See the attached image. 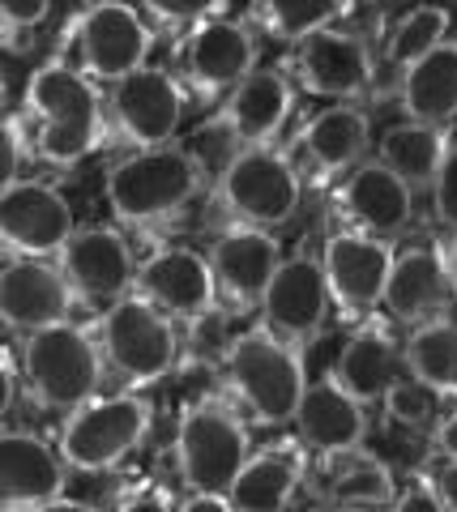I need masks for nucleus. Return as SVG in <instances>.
I'll use <instances>...</instances> for the list:
<instances>
[{
  "instance_id": "23",
  "label": "nucleus",
  "mask_w": 457,
  "mask_h": 512,
  "mask_svg": "<svg viewBox=\"0 0 457 512\" xmlns=\"http://www.w3.org/2000/svg\"><path fill=\"white\" fill-rule=\"evenodd\" d=\"M295 436H299V444L312 448V453H321V457L355 453L368 436L364 402L346 393L334 376L308 384L304 402H299V414H295Z\"/></svg>"
},
{
  "instance_id": "46",
  "label": "nucleus",
  "mask_w": 457,
  "mask_h": 512,
  "mask_svg": "<svg viewBox=\"0 0 457 512\" xmlns=\"http://www.w3.org/2000/svg\"><path fill=\"white\" fill-rule=\"evenodd\" d=\"M368 5H385V0H368Z\"/></svg>"
},
{
  "instance_id": "1",
  "label": "nucleus",
  "mask_w": 457,
  "mask_h": 512,
  "mask_svg": "<svg viewBox=\"0 0 457 512\" xmlns=\"http://www.w3.org/2000/svg\"><path fill=\"white\" fill-rule=\"evenodd\" d=\"M26 111L39 120L35 154L52 167H77L103 141V94L82 69L65 60H52L30 73L26 82Z\"/></svg>"
},
{
  "instance_id": "27",
  "label": "nucleus",
  "mask_w": 457,
  "mask_h": 512,
  "mask_svg": "<svg viewBox=\"0 0 457 512\" xmlns=\"http://www.w3.org/2000/svg\"><path fill=\"white\" fill-rule=\"evenodd\" d=\"M368 141H372L368 116L351 103H334V107L317 111L304 128L308 163L317 167L321 180H334V175H342V171H355L368 154Z\"/></svg>"
},
{
  "instance_id": "7",
  "label": "nucleus",
  "mask_w": 457,
  "mask_h": 512,
  "mask_svg": "<svg viewBox=\"0 0 457 512\" xmlns=\"http://www.w3.org/2000/svg\"><path fill=\"white\" fill-rule=\"evenodd\" d=\"M94 333H99L107 355V376H116L124 389L163 380L180 359L176 316L154 308L146 295H129L116 308H107Z\"/></svg>"
},
{
  "instance_id": "17",
  "label": "nucleus",
  "mask_w": 457,
  "mask_h": 512,
  "mask_svg": "<svg viewBox=\"0 0 457 512\" xmlns=\"http://www.w3.org/2000/svg\"><path fill=\"white\" fill-rule=\"evenodd\" d=\"M210 265L218 278V295L231 312H252L265 303V291L282 265L278 239L274 231L261 227H244V222H231L227 231L214 235L210 244Z\"/></svg>"
},
{
  "instance_id": "33",
  "label": "nucleus",
  "mask_w": 457,
  "mask_h": 512,
  "mask_svg": "<svg viewBox=\"0 0 457 512\" xmlns=\"http://www.w3.org/2000/svg\"><path fill=\"white\" fill-rule=\"evenodd\" d=\"M449 35V9L440 5H419L411 9L406 18L389 30V43H385V60L393 64V69H411V64H419L428 52H436L440 43H445Z\"/></svg>"
},
{
  "instance_id": "6",
  "label": "nucleus",
  "mask_w": 457,
  "mask_h": 512,
  "mask_svg": "<svg viewBox=\"0 0 457 512\" xmlns=\"http://www.w3.org/2000/svg\"><path fill=\"white\" fill-rule=\"evenodd\" d=\"M150 427H154L150 397L129 389L112 397H94V402L65 414V423L56 431V448L69 461V470L103 474L120 466L129 453H137L146 444Z\"/></svg>"
},
{
  "instance_id": "8",
  "label": "nucleus",
  "mask_w": 457,
  "mask_h": 512,
  "mask_svg": "<svg viewBox=\"0 0 457 512\" xmlns=\"http://www.w3.org/2000/svg\"><path fill=\"white\" fill-rule=\"evenodd\" d=\"M218 205L231 214V222L261 231H278L299 214L304 201V180L291 167V158L274 146H248L227 158L218 175Z\"/></svg>"
},
{
  "instance_id": "14",
  "label": "nucleus",
  "mask_w": 457,
  "mask_h": 512,
  "mask_svg": "<svg viewBox=\"0 0 457 512\" xmlns=\"http://www.w3.org/2000/svg\"><path fill=\"white\" fill-rule=\"evenodd\" d=\"M73 235V205L56 184H5V192H0V239L13 256H60Z\"/></svg>"
},
{
  "instance_id": "16",
  "label": "nucleus",
  "mask_w": 457,
  "mask_h": 512,
  "mask_svg": "<svg viewBox=\"0 0 457 512\" xmlns=\"http://www.w3.org/2000/svg\"><path fill=\"white\" fill-rule=\"evenodd\" d=\"M393 252L389 239L364 235L355 227H338L325 235L321 248V265L329 278V291H334V303L342 312H372L385 303V286L393 274Z\"/></svg>"
},
{
  "instance_id": "41",
  "label": "nucleus",
  "mask_w": 457,
  "mask_h": 512,
  "mask_svg": "<svg viewBox=\"0 0 457 512\" xmlns=\"http://www.w3.org/2000/svg\"><path fill=\"white\" fill-rule=\"evenodd\" d=\"M432 487H436L440 500H445V508H449V512H457V461H445V466L436 470Z\"/></svg>"
},
{
  "instance_id": "9",
  "label": "nucleus",
  "mask_w": 457,
  "mask_h": 512,
  "mask_svg": "<svg viewBox=\"0 0 457 512\" xmlns=\"http://www.w3.org/2000/svg\"><path fill=\"white\" fill-rule=\"evenodd\" d=\"M65 47L73 52V69H82L90 82H124L137 69H146L154 30L146 18L124 5V0H94L90 9H82L65 30Z\"/></svg>"
},
{
  "instance_id": "36",
  "label": "nucleus",
  "mask_w": 457,
  "mask_h": 512,
  "mask_svg": "<svg viewBox=\"0 0 457 512\" xmlns=\"http://www.w3.org/2000/svg\"><path fill=\"white\" fill-rule=\"evenodd\" d=\"M432 205H436V218L457 231V141L449 146L445 163H440V175L432 184Z\"/></svg>"
},
{
  "instance_id": "25",
  "label": "nucleus",
  "mask_w": 457,
  "mask_h": 512,
  "mask_svg": "<svg viewBox=\"0 0 457 512\" xmlns=\"http://www.w3.org/2000/svg\"><path fill=\"white\" fill-rule=\"evenodd\" d=\"M402 363H406V350L393 342V333L381 320H368V325H359L351 338L342 342L329 376L368 406V402H385L389 397V389L402 380Z\"/></svg>"
},
{
  "instance_id": "5",
  "label": "nucleus",
  "mask_w": 457,
  "mask_h": 512,
  "mask_svg": "<svg viewBox=\"0 0 457 512\" xmlns=\"http://www.w3.org/2000/svg\"><path fill=\"white\" fill-rule=\"evenodd\" d=\"M227 389L244 402L261 427L295 423L299 402L308 393L304 350L270 329H248L227 346Z\"/></svg>"
},
{
  "instance_id": "35",
  "label": "nucleus",
  "mask_w": 457,
  "mask_h": 512,
  "mask_svg": "<svg viewBox=\"0 0 457 512\" xmlns=\"http://www.w3.org/2000/svg\"><path fill=\"white\" fill-rule=\"evenodd\" d=\"M141 5L167 26H197V22L223 18L227 0H141Z\"/></svg>"
},
{
  "instance_id": "29",
  "label": "nucleus",
  "mask_w": 457,
  "mask_h": 512,
  "mask_svg": "<svg viewBox=\"0 0 457 512\" xmlns=\"http://www.w3.org/2000/svg\"><path fill=\"white\" fill-rule=\"evenodd\" d=\"M453 141L445 137V128L436 124H419V120H402V124H389L381 133V146H376V158L398 171L411 188H432L440 163H445Z\"/></svg>"
},
{
  "instance_id": "20",
  "label": "nucleus",
  "mask_w": 457,
  "mask_h": 512,
  "mask_svg": "<svg viewBox=\"0 0 457 512\" xmlns=\"http://www.w3.org/2000/svg\"><path fill=\"white\" fill-rule=\"evenodd\" d=\"M338 210L355 231L376 239H398L415 218V188L389 171L381 158L376 163H359L338 188Z\"/></svg>"
},
{
  "instance_id": "2",
  "label": "nucleus",
  "mask_w": 457,
  "mask_h": 512,
  "mask_svg": "<svg viewBox=\"0 0 457 512\" xmlns=\"http://www.w3.org/2000/svg\"><path fill=\"white\" fill-rule=\"evenodd\" d=\"M18 372L30 402H39L52 414H73L77 406L99 397L107 376V355L99 333L73 325V320H60V325L22 333Z\"/></svg>"
},
{
  "instance_id": "22",
  "label": "nucleus",
  "mask_w": 457,
  "mask_h": 512,
  "mask_svg": "<svg viewBox=\"0 0 457 512\" xmlns=\"http://www.w3.org/2000/svg\"><path fill=\"white\" fill-rule=\"evenodd\" d=\"M291 103H295V94H291L287 77L274 69H257L227 94V103L218 107L214 124L227 133L231 150L274 146V137L282 133V124L291 116Z\"/></svg>"
},
{
  "instance_id": "30",
  "label": "nucleus",
  "mask_w": 457,
  "mask_h": 512,
  "mask_svg": "<svg viewBox=\"0 0 457 512\" xmlns=\"http://www.w3.org/2000/svg\"><path fill=\"white\" fill-rule=\"evenodd\" d=\"M334 461V474H329V487L325 495L338 504H355V508H372V512H385L398 500V483H393V470L385 461H376L368 453H342V457H329Z\"/></svg>"
},
{
  "instance_id": "4",
  "label": "nucleus",
  "mask_w": 457,
  "mask_h": 512,
  "mask_svg": "<svg viewBox=\"0 0 457 512\" xmlns=\"http://www.w3.org/2000/svg\"><path fill=\"white\" fill-rule=\"evenodd\" d=\"M252 457L248 419L227 397H193L176 423V470L188 495H227Z\"/></svg>"
},
{
  "instance_id": "24",
  "label": "nucleus",
  "mask_w": 457,
  "mask_h": 512,
  "mask_svg": "<svg viewBox=\"0 0 457 512\" xmlns=\"http://www.w3.org/2000/svg\"><path fill=\"white\" fill-rule=\"evenodd\" d=\"M449 265L445 252H436L432 244H411L398 252L393 261V274L385 286V312L402 325H428V320H440L449 308Z\"/></svg>"
},
{
  "instance_id": "18",
  "label": "nucleus",
  "mask_w": 457,
  "mask_h": 512,
  "mask_svg": "<svg viewBox=\"0 0 457 512\" xmlns=\"http://www.w3.org/2000/svg\"><path fill=\"white\" fill-rule=\"evenodd\" d=\"M137 295H146L154 308L176 320H206L218 312V278L210 256L193 248H159L137 269Z\"/></svg>"
},
{
  "instance_id": "31",
  "label": "nucleus",
  "mask_w": 457,
  "mask_h": 512,
  "mask_svg": "<svg viewBox=\"0 0 457 512\" xmlns=\"http://www.w3.org/2000/svg\"><path fill=\"white\" fill-rule=\"evenodd\" d=\"M346 13H351V0H257L252 18L265 35L282 43H304L308 35L329 30Z\"/></svg>"
},
{
  "instance_id": "40",
  "label": "nucleus",
  "mask_w": 457,
  "mask_h": 512,
  "mask_svg": "<svg viewBox=\"0 0 457 512\" xmlns=\"http://www.w3.org/2000/svg\"><path fill=\"white\" fill-rule=\"evenodd\" d=\"M432 448L445 461H457V410L449 414V419H440L436 427H432Z\"/></svg>"
},
{
  "instance_id": "13",
  "label": "nucleus",
  "mask_w": 457,
  "mask_h": 512,
  "mask_svg": "<svg viewBox=\"0 0 457 512\" xmlns=\"http://www.w3.org/2000/svg\"><path fill=\"white\" fill-rule=\"evenodd\" d=\"M261 43L252 35V26L240 18H210L188 30V39L180 47L184 60V82L193 86L197 99H218L231 94L244 77L257 73Z\"/></svg>"
},
{
  "instance_id": "44",
  "label": "nucleus",
  "mask_w": 457,
  "mask_h": 512,
  "mask_svg": "<svg viewBox=\"0 0 457 512\" xmlns=\"http://www.w3.org/2000/svg\"><path fill=\"white\" fill-rule=\"evenodd\" d=\"M445 265H449V286H453V299H457V235L449 239V248H445Z\"/></svg>"
},
{
  "instance_id": "15",
  "label": "nucleus",
  "mask_w": 457,
  "mask_h": 512,
  "mask_svg": "<svg viewBox=\"0 0 457 512\" xmlns=\"http://www.w3.org/2000/svg\"><path fill=\"white\" fill-rule=\"evenodd\" d=\"M60 269L73 282V295L94 312L116 308L120 299H129L137 291V261L133 248L116 227H82L69 248L56 256Z\"/></svg>"
},
{
  "instance_id": "43",
  "label": "nucleus",
  "mask_w": 457,
  "mask_h": 512,
  "mask_svg": "<svg viewBox=\"0 0 457 512\" xmlns=\"http://www.w3.org/2000/svg\"><path fill=\"white\" fill-rule=\"evenodd\" d=\"M30 512H103V508H94V504H86V500H52V504H39V508H30Z\"/></svg>"
},
{
  "instance_id": "26",
  "label": "nucleus",
  "mask_w": 457,
  "mask_h": 512,
  "mask_svg": "<svg viewBox=\"0 0 457 512\" xmlns=\"http://www.w3.org/2000/svg\"><path fill=\"white\" fill-rule=\"evenodd\" d=\"M308 478V457L299 440L265 444L248 457V466L235 478V487L227 491V500L240 512H287L295 504L299 487Z\"/></svg>"
},
{
  "instance_id": "37",
  "label": "nucleus",
  "mask_w": 457,
  "mask_h": 512,
  "mask_svg": "<svg viewBox=\"0 0 457 512\" xmlns=\"http://www.w3.org/2000/svg\"><path fill=\"white\" fill-rule=\"evenodd\" d=\"M5 5V30H9V43H18L22 30H39L52 13V0H0Z\"/></svg>"
},
{
  "instance_id": "39",
  "label": "nucleus",
  "mask_w": 457,
  "mask_h": 512,
  "mask_svg": "<svg viewBox=\"0 0 457 512\" xmlns=\"http://www.w3.org/2000/svg\"><path fill=\"white\" fill-rule=\"evenodd\" d=\"M116 512H176V504H171L167 491H159V487H141V491L124 495Z\"/></svg>"
},
{
  "instance_id": "11",
  "label": "nucleus",
  "mask_w": 457,
  "mask_h": 512,
  "mask_svg": "<svg viewBox=\"0 0 457 512\" xmlns=\"http://www.w3.org/2000/svg\"><path fill=\"white\" fill-rule=\"evenodd\" d=\"M291 73H295L299 90L321 94V99L351 103V99H364V94L372 90L376 60H372V47H368L364 35L329 26V30L308 35L304 43H295Z\"/></svg>"
},
{
  "instance_id": "19",
  "label": "nucleus",
  "mask_w": 457,
  "mask_h": 512,
  "mask_svg": "<svg viewBox=\"0 0 457 512\" xmlns=\"http://www.w3.org/2000/svg\"><path fill=\"white\" fill-rule=\"evenodd\" d=\"M73 299V282L60 261L52 265L43 256H18L0 274V316L13 333H35L69 320Z\"/></svg>"
},
{
  "instance_id": "21",
  "label": "nucleus",
  "mask_w": 457,
  "mask_h": 512,
  "mask_svg": "<svg viewBox=\"0 0 457 512\" xmlns=\"http://www.w3.org/2000/svg\"><path fill=\"white\" fill-rule=\"evenodd\" d=\"M69 461L35 431L9 427L0 436V483H5V512H30L65 495Z\"/></svg>"
},
{
  "instance_id": "28",
  "label": "nucleus",
  "mask_w": 457,
  "mask_h": 512,
  "mask_svg": "<svg viewBox=\"0 0 457 512\" xmlns=\"http://www.w3.org/2000/svg\"><path fill=\"white\" fill-rule=\"evenodd\" d=\"M402 111L436 128L457 120V43H440L402 73Z\"/></svg>"
},
{
  "instance_id": "12",
  "label": "nucleus",
  "mask_w": 457,
  "mask_h": 512,
  "mask_svg": "<svg viewBox=\"0 0 457 512\" xmlns=\"http://www.w3.org/2000/svg\"><path fill=\"white\" fill-rule=\"evenodd\" d=\"M329 303H334V291H329L321 256H282L261 303V325L304 350L325 333Z\"/></svg>"
},
{
  "instance_id": "10",
  "label": "nucleus",
  "mask_w": 457,
  "mask_h": 512,
  "mask_svg": "<svg viewBox=\"0 0 457 512\" xmlns=\"http://www.w3.org/2000/svg\"><path fill=\"white\" fill-rule=\"evenodd\" d=\"M107 120L116 128V141L133 150L171 146L184 120V86L167 69H137L133 77L112 86L107 94Z\"/></svg>"
},
{
  "instance_id": "32",
  "label": "nucleus",
  "mask_w": 457,
  "mask_h": 512,
  "mask_svg": "<svg viewBox=\"0 0 457 512\" xmlns=\"http://www.w3.org/2000/svg\"><path fill=\"white\" fill-rule=\"evenodd\" d=\"M406 367L440 393H457V325L449 316L428 320L406 342Z\"/></svg>"
},
{
  "instance_id": "45",
  "label": "nucleus",
  "mask_w": 457,
  "mask_h": 512,
  "mask_svg": "<svg viewBox=\"0 0 457 512\" xmlns=\"http://www.w3.org/2000/svg\"><path fill=\"white\" fill-rule=\"evenodd\" d=\"M308 512H372V508H355V504H338V500H325V504H312Z\"/></svg>"
},
{
  "instance_id": "38",
  "label": "nucleus",
  "mask_w": 457,
  "mask_h": 512,
  "mask_svg": "<svg viewBox=\"0 0 457 512\" xmlns=\"http://www.w3.org/2000/svg\"><path fill=\"white\" fill-rule=\"evenodd\" d=\"M389 512H449V508H445V500L436 495V487L428 483V478H415L411 487L398 491V500H393Z\"/></svg>"
},
{
  "instance_id": "3",
  "label": "nucleus",
  "mask_w": 457,
  "mask_h": 512,
  "mask_svg": "<svg viewBox=\"0 0 457 512\" xmlns=\"http://www.w3.org/2000/svg\"><path fill=\"white\" fill-rule=\"evenodd\" d=\"M201 188H206V167L180 146L133 150L107 171V205L124 227H159L184 214Z\"/></svg>"
},
{
  "instance_id": "42",
  "label": "nucleus",
  "mask_w": 457,
  "mask_h": 512,
  "mask_svg": "<svg viewBox=\"0 0 457 512\" xmlns=\"http://www.w3.org/2000/svg\"><path fill=\"white\" fill-rule=\"evenodd\" d=\"M176 512H240L227 495H188Z\"/></svg>"
},
{
  "instance_id": "34",
  "label": "nucleus",
  "mask_w": 457,
  "mask_h": 512,
  "mask_svg": "<svg viewBox=\"0 0 457 512\" xmlns=\"http://www.w3.org/2000/svg\"><path fill=\"white\" fill-rule=\"evenodd\" d=\"M440 389H432L428 380H419L415 372H406L398 384L389 389L385 397V414L393 423H402V427H415V431H428L440 423Z\"/></svg>"
}]
</instances>
